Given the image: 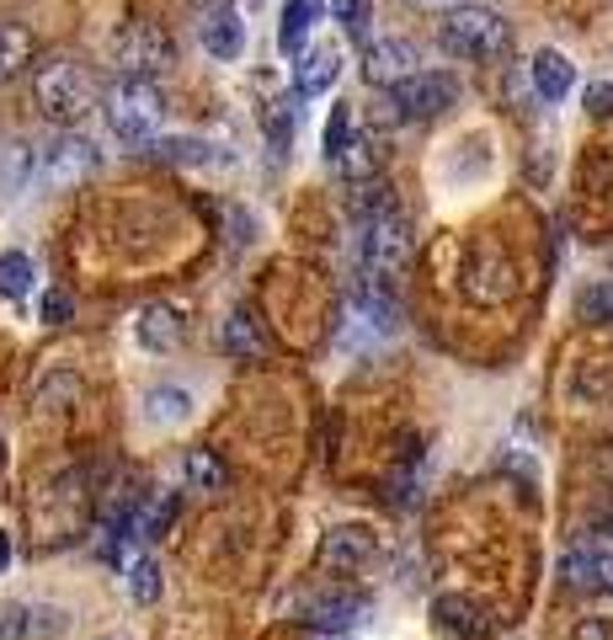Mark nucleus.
I'll return each mask as SVG.
<instances>
[{
    "label": "nucleus",
    "instance_id": "obj_26",
    "mask_svg": "<svg viewBox=\"0 0 613 640\" xmlns=\"http://www.w3.org/2000/svg\"><path fill=\"white\" fill-rule=\"evenodd\" d=\"M128 593H134V603H161V565L150 556H139V560H128Z\"/></svg>",
    "mask_w": 613,
    "mask_h": 640
},
{
    "label": "nucleus",
    "instance_id": "obj_11",
    "mask_svg": "<svg viewBox=\"0 0 613 640\" xmlns=\"http://www.w3.org/2000/svg\"><path fill=\"white\" fill-rule=\"evenodd\" d=\"M299 619L315 625V630H347V625L363 619V598L347 593V587H315V593L299 598Z\"/></svg>",
    "mask_w": 613,
    "mask_h": 640
},
{
    "label": "nucleus",
    "instance_id": "obj_22",
    "mask_svg": "<svg viewBox=\"0 0 613 640\" xmlns=\"http://www.w3.org/2000/svg\"><path fill=\"white\" fill-rule=\"evenodd\" d=\"M224 347L235 358H267V336H262V325H256L251 310H235V316L224 320Z\"/></svg>",
    "mask_w": 613,
    "mask_h": 640
},
{
    "label": "nucleus",
    "instance_id": "obj_29",
    "mask_svg": "<svg viewBox=\"0 0 613 640\" xmlns=\"http://www.w3.org/2000/svg\"><path fill=\"white\" fill-rule=\"evenodd\" d=\"M336 165H342L347 176H368V171L379 165V139H352V145H347V156L336 160Z\"/></svg>",
    "mask_w": 613,
    "mask_h": 640
},
{
    "label": "nucleus",
    "instance_id": "obj_13",
    "mask_svg": "<svg viewBox=\"0 0 613 640\" xmlns=\"http://www.w3.org/2000/svg\"><path fill=\"white\" fill-rule=\"evenodd\" d=\"M198 33H204V48L213 54V59H235V54L245 48V22H241L235 5H213V11H204Z\"/></svg>",
    "mask_w": 613,
    "mask_h": 640
},
{
    "label": "nucleus",
    "instance_id": "obj_21",
    "mask_svg": "<svg viewBox=\"0 0 613 640\" xmlns=\"http://www.w3.org/2000/svg\"><path fill=\"white\" fill-rule=\"evenodd\" d=\"M144 416L161 422V427H176V422L193 416V396L182 385H155V390H144Z\"/></svg>",
    "mask_w": 613,
    "mask_h": 640
},
{
    "label": "nucleus",
    "instance_id": "obj_25",
    "mask_svg": "<svg viewBox=\"0 0 613 640\" xmlns=\"http://www.w3.org/2000/svg\"><path fill=\"white\" fill-rule=\"evenodd\" d=\"M155 156L176 160V165H208V160H213V145H208V139H193V134H176V139H155Z\"/></svg>",
    "mask_w": 613,
    "mask_h": 640
},
{
    "label": "nucleus",
    "instance_id": "obj_9",
    "mask_svg": "<svg viewBox=\"0 0 613 640\" xmlns=\"http://www.w3.org/2000/svg\"><path fill=\"white\" fill-rule=\"evenodd\" d=\"M453 96H459L453 76H438V70H421V76L401 80V85L390 91V102L401 107V118H438V113L453 107Z\"/></svg>",
    "mask_w": 613,
    "mask_h": 640
},
{
    "label": "nucleus",
    "instance_id": "obj_38",
    "mask_svg": "<svg viewBox=\"0 0 613 640\" xmlns=\"http://www.w3.org/2000/svg\"><path fill=\"white\" fill-rule=\"evenodd\" d=\"M5 560H11V545H5V534H0V571H5Z\"/></svg>",
    "mask_w": 613,
    "mask_h": 640
},
{
    "label": "nucleus",
    "instance_id": "obj_16",
    "mask_svg": "<svg viewBox=\"0 0 613 640\" xmlns=\"http://www.w3.org/2000/svg\"><path fill=\"white\" fill-rule=\"evenodd\" d=\"M432 619H438L449 636H459V640H481V636H486V614H481V603L453 598V593L432 603Z\"/></svg>",
    "mask_w": 613,
    "mask_h": 640
},
{
    "label": "nucleus",
    "instance_id": "obj_18",
    "mask_svg": "<svg viewBox=\"0 0 613 640\" xmlns=\"http://www.w3.org/2000/svg\"><path fill=\"white\" fill-rule=\"evenodd\" d=\"M139 342H144L150 353H171V347L182 342V316H176L171 305H144V310H139Z\"/></svg>",
    "mask_w": 613,
    "mask_h": 640
},
{
    "label": "nucleus",
    "instance_id": "obj_34",
    "mask_svg": "<svg viewBox=\"0 0 613 640\" xmlns=\"http://www.w3.org/2000/svg\"><path fill=\"white\" fill-rule=\"evenodd\" d=\"M43 320H48V325H65V320H70V294H65V288H48V294H43Z\"/></svg>",
    "mask_w": 613,
    "mask_h": 640
},
{
    "label": "nucleus",
    "instance_id": "obj_35",
    "mask_svg": "<svg viewBox=\"0 0 613 640\" xmlns=\"http://www.w3.org/2000/svg\"><path fill=\"white\" fill-rule=\"evenodd\" d=\"M571 640H613V619H576V630H571Z\"/></svg>",
    "mask_w": 613,
    "mask_h": 640
},
{
    "label": "nucleus",
    "instance_id": "obj_39",
    "mask_svg": "<svg viewBox=\"0 0 613 640\" xmlns=\"http://www.w3.org/2000/svg\"><path fill=\"white\" fill-rule=\"evenodd\" d=\"M198 5H204V11H213V5H230V0H198Z\"/></svg>",
    "mask_w": 613,
    "mask_h": 640
},
{
    "label": "nucleus",
    "instance_id": "obj_27",
    "mask_svg": "<svg viewBox=\"0 0 613 640\" xmlns=\"http://www.w3.org/2000/svg\"><path fill=\"white\" fill-rule=\"evenodd\" d=\"M321 145H326V160L347 156V145H352V107L347 102H331V123H326V134H321Z\"/></svg>",
    "mask_w": 613,
    "mask_h": 640
},
{
    "label": "nucleus",
    "instance_id": "obj_4",
    "mask_svg": "<svg viewBox=\"0 0 613 640\" xmlns=\"http://www.w3.org/2000/svg\"><path fill=\"white\" fill-rule=\"evenodd\" d=\"M358 251H363V273L368 278H395L410 256V236L406 219L395 208H368L363 214V236H358Z\"/></svg>",
    "mask_w": 613,
    "mask_h": 640
},
{
    "label": "nucleus",
    "instance_id": "obj_7",
    "mask_svg": "<svg viewBox=\"0 0 613 640\" xmlns=\"http://www.w3.org/2000/svg\"><path fill=\"white\" fill-rule=\"evenodd\" d=\"M464 294H470L475 305H501V299H512V294H518V267H512V256H501L496 245L470 251V262H464Z\"/></svg>",
    "mask_w": 613,
    "mask_h": 640
},
{
    "label": "nucleus",
    "instance_id": "obj_17",
    "mask_svg": "<svg viewBox=\"0 0 613 640\" xmlns=\"http://www.w3.org/2000/svg\"><path fill=\"white\" fill-rule=\"evenodd\" d=\"M571 85H576V70H571V59H566V54H555V48L533 54V91H539L544 102H560Z\"/></svg>",
    "mask_w": 613,
    "mask_h": 640
},
{
    "label": "nucleus",
    "instance_id": "obj_33",
    "mask_svg": "<svg viewBox=\"0 0 613 640\" xmlns=\"http://www.w3.org/2000/svg\"><path fill=\"white\" fill-rule=\"evenodd\" d=\"M59 396H81V379H70V374H59V379H48V385H38V405H48V411H59V405H54V400Z\"/></svg>",
    "mask_w": 613,
    "mask_h": 640
},
{
    "label": "nucleus",
    "instance_id": "obj_5",
    "mask_svg": "<svg viewBox=\"0 0 613 640\" xmlns=\"http://www.w3.org/2000/svg\"><path fill=\"white\" fill-rule=\"evenodd\" d=\"M91 171H96V145L85 134H76V128H65L48 150H38V187H48V193L81 187Z\"/></svg>",
    "mask_w": 613,
    "mask_h": 640
},
{
    "label": "nucleus",
    "instance_id": "obj_3",
    "mask_svg": "<svg viewBox=\"0 0 613 640\" xmlns=\"http://www.w3.org/2000/svg\"><path fill=\"white\" fill-rule=\"evenodd\" d=\"M438 43H443V54L453 59H496V54H507V22L486 11V5H464V11H449L443 16V27H438Z\"/></svg>",
    "mask_w": 613,
    "mask_h": 640
},
{
    "label": "nucleus",
    "instance_id": "obj_37",
    "mask_svg": "<svg viewBox=\"0 0 613 640\" xmlns=\"http://www.w3.org/2000/svg\"><path fill=\"white\" fill-rule=\"evenodd\" d=\"M416 5H427V11H443V16H449V11H464V5H475V0H416Z\"/></svg>",
    "mask_w": 613,
    "mask_h": 640
},
{
    "label": "nucleus",
    "instance_id": "obj_14",
    "mask_svg": "<svg viewBox=\"0 0 613 640\" xmlns=\"http://www.w3.org/2000/svg\"><path fill=\"white\" fill-rule=\"evenodd\" d=\"M342 76V48L336 43H315V48H304V59H299V96H326L331 85Z\"/></svg>",
    "mask_w": 613,
    "mask_h": 640
},
{
    "label": "nucleus",
    "instance_id": "obj_19",
    "mask_svg": "<svg viewBox=\"0 0 613 640\" xmlns=\"http://www.w3.org/2000/svg\"><path fill=\"white\" fill-rule=\"evenodd\" d=\"M33 182H38V156L27 145H0V198H11Z\"/></svg>",
    "mask_w": 613,
    "mask_h": 640
},
{
    "label": "nucleus",
    "instance_id": "obj_30",
    "mask_svg": "<svg viewBox=\"0 0 613 640\" xmlns=\"http://www.w3.org/2000/svg\"><path fill=\"white\" fill-rule=\"evenodd\" d=\"M33 630V608L27 603H0V640H22Z\"/></svg>",
    "mask_w": 613,
    "mask_h": 640
},
{
    "label": "nucleus",
    "instance_id": "obj_32",
    "mask_svg": "<svg viewBox=\"0 0 613 640\" xmlns=\"http://www.w3.org/2000/svg\"><path fill=\"white\" fill-rule=\"evenodd\" d=\"M331 16L347 22V33H363L368 27V0H331Z\"/></svg>",
    "mask_w": 613,
    "mask_h": 640
},
{
    "label": "nucleus",
    "instance_id": "obj_12",
    "mask_svg": "<svg viewBox=\"0 0 613 640\" xmlns=\"http://www.w3.org/2000/svg\"><path fill=\"white\" fill-rule=\"evenodd\" d=\"M373 550H379V539H373L368 528H358V523H342V528H331V534H326L321 560H326L336 576H352V571H363L368 560H373Z\"/></svg>",
    "mask_w": 613,
    "mask_h": 640
},
{
    "label": "nucleus",
    "instance_id": "obj_23",
    "mask_svg": "<svg viewBox=\"0 0 613 640\" xmlns=\"http://www.w3.org/2000/svg\"><path fill=\"white\" fill-rule=\"evenodd\" d=\"M27 65H33V38H27L22 27H11V22H5V27H0V85H5V80H16Z\"/></svg>",
    "mask_w": 613,
    "mask_h": 640
},
{
    "label": "nucleus",
    "instance_id": "obj_8",
    "mask_svg": "<svg viewBox=\"0 0 613 640\" xmlns=\"http://www.w3.org/2000/svg\"><path fill=\"white\" fill-rule=\"evenodd\" d=\"M560 582L571 593H613V545L581 539L560 556Z\"/></svg>",
    "mask_w": 613,
    "mask_h": 640
},
{
    "label": "nucleus",
    "instance_id": "obj_6",
    "mask_svg": "<svg viewBox=\"0 0 613 640\" xmlns=\"http://www.w3.org/2000/svg\"><path fill=\"white\" fill-rule=\"evenodd\" d=\"M113 54H118L123 76H144V80H155V70L176 65V43L155 22H128L118 33V43H113Z\"/></svg>",
    "mask_w": 613,
    "mask_h": 640
},
{
    "label": "nucleus",
    "instance_id": "obj_28",
    "mask_svg": "<svg viewBox=\"0 0 613 640\" xmlns=\"http://www.w3.org/2000/svg\"><path fill=\"white\" fill-rule=\"evenodd\" d=\"M293 123H299L293 102H273V107H267V139H273V150H278V156L293 145Z\"/></svg>",
    "mask_w": 613,
    "mask_h": 640
},
{
    "label": "nucleus",
    "instance_id": "obj_31",
    "mask_svg": "<svg viewBox=\"0 0 613 640\" xmlns=\"http://www.w3.org/2000/svg\"><path fill=\"white\" fill-rule=\"evenodd\" d=\"M581 316L587 320H613V278L592 283V288L581 294Z\"/></svg>",
    "mask_w": 613,
    "mask_h": 640
},
{
    "label": "nucleus",
    "instance_id": "obj_20",
    "mask_svg": "<svg viewBox=\"0 0 613 640\" xmlns=\"http://www.w3.org/2000/svg\"><path fill=\"white\" fill-rule=\"evenodd\" d=\"M182 476H187L193 491H224L230 485V470H224V459L213 448H187L182 454Z\"/></svg>",
    "mask_w": 613,
    "mask_h": 640
},
{
    "label": "nucleus",
    "instance_id": "obj_10",
    "mask_svg": "<svg viewBox=\"0 0 613 640\" xmlns=\"http://www.w3.org/2000/svg\"><path fill=\"white\" fill-rule=\"evenodd\" d=\"M363 76L373 80V85H401V80L421 76V48L406 38H373L363 54Z\"/></svg>",
    "mask_w": 613,
    "mask_h": 640
},
{
    "label": "nucleus",
    "instance_id": "obj_24",
    "mask_svg": "<svg viewBox=\"0 0 613 640\" xmlns=\"http://www.w3.org/2000/svg\"><path fill=\"white\" fill-rule=\"evenodd\" d=\"M33 278H38V267H33L27 251H5V256H0V294H5V299H27Z\"/></svg>",
    "mask_w": 613,
    "mask_h": 640
},
{
    "label": "nucleus",
    "instance_id": "obj_1",
    "mask_svg": "<svg viewBox=\"0 0 613 640\" xmlns=\"http://www.w3.org/2000/svg\"><path fill=\"white\" fill-rule=\"evenodd\" d=\"M33 96H38L43 118H54L59 128H76L85 113H96L102 85L91 76V65H81V59H48L33 76Z\"/></svg>",
    "mask_w": 613,
    "mask_h": 640
},
{
    "label": "nucleus",
    "instance_id": "obj_2",
    "mask_svg": "<svg viewBox=\"0 0 613 640\" xmlns=\"http://www.w3.org/2000/svg\"><path fill=\"white\" fill-rule=\"evenodd\" d=\"M161 113H165V96L155 80L144 76H123L113 91H107V123L118 134V145L128 150H155L161 139Z\"/></svg>",
    "mask_w": 613,
    "mask_h": 640
},
{
    "label": "nucleus",
    "instance_id": "obj_15",
    "mask_svg": "<svg viewBox=\"0 0 613 640\" xmlns=\"http://www.w3.org/2000/svg\"><path fill=\"white\" fill-rule=\"evenodd\" d=\"M321 11H326V0H288V5H284L278 48H284L288 59H304V38H310V27L321 22Z\"/></svg>",
    "mask_w": 613,
    "mask_h": 640
},
{
    "label": "nucleus",
    "instance_id": "obj_36",
    "mask_svg": "<svg viewBox=\"0 0 613 640\" xmlns=\"http://www.w3.org/2000/svg\"><path fill=\"white\" fill-rule=\"evenodd\" d=\"M587 107L592 113H613V85H587Z\"/></svg>",
    "mask_w": 613,
    "mask_h": 640
}]
</instances>
